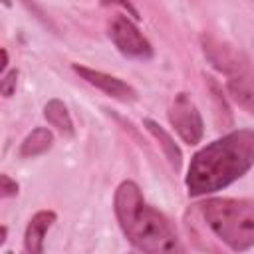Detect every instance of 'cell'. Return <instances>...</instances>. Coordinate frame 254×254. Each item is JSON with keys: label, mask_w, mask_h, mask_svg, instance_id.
<instances>
[{"label": "cell", "mask_w": 254, "mask_h": 254, "mask_svg": "<svg viewBox=\"0 0 254 254\" xmlns=\"http://www.w3.org/2000/svg\"><path fill=\"white\" fill-rule=\"evenodd\" d=\"M44 117L48 119V123L58 129L64 137H73L75 127H73V119L67 111V107L60 101V99H50L44 105Z\"/></svg>", "instance_id": "8fae6325"}, {"label": "cell", "mask_w": 254, "mask_h": 254, "mask_svg": "<svg viewBox=\"0 0 254 254\" xmlns=\"http://www.w3.org/2000/svg\"><path fill=\"white\" fill-rule=\"evenodd\" d=\"M0 190H2V196H14L18 194V183L12 181L8 175H0Z\"/></svg>", "instance_id": "4fadbf2b"}, {"label": "cell", "mask_w": 254, "mask_h": 254, "mask_svg": "<svg viewBox=\"0 0 254 254\" xmlns=\"http://www.w3.org/2000/svg\"><path fill=\"white\" fill-rule=\"evenodd\" d=\"M200 210L208 228L230 250L254 246V198H206Z\"/></svg>", "instance_id": "3957f363"}, {"label": "cell", "mask_w": 254, "mask_h": 254, "mask_svg": "<svg viewBox=\"0 0 254 254\" xmlns=\"http://www.w3.org/2000/svg\"><path fill=\"white\" fill-rule=\"evenodd\" d=\"M143 125H145V129L157 139V143L161 145V149H163V153H165L169 165L173 167V171L179 173L181 167H183V153H181L179 145L175 143V139L171 137V133H169L165 127H161L157 121H153V119H143Z\"/></svg>", "instance_id": "9c48e42d"}, {"label": "cell", "mask_w": 254, "mask_h": 254, "mask_svg": "<svg viewBox=\"0 0 254 254\" xmlns=\"http://www.w3.org/2000/svg\"><path fill=\"white\" fill-rule=\"evenodd\" d=\"M113 208L125 238L137 250L149 254L181 250L175 226L163 212L145 202L137 183L123 181L117 187Z\"/></svg>", "instance_id": "7a4b0ae2"}, {"label": "cell", "mask_w": 254, "mask_h": 254, "mask_svg": "<svg viewBox=\"0 0 254 254\" xmlns=\"http://www.w3.org/2000/svg\"><path fill=\"white\" fill-rule=\"evenodd\" d=\"M103 4H117V6H121L123 10H127L129 12V16H133L135 20H139L141 16H139V12H137V8L131 4V0H101Z\"/></svg>", "instance_id": "5bb4252c"}, {"label": "cell", "mask_w": 254, "mask_h": 254, "mask_svg": "<svg viewBox=\"0 0 254 254\" xmlns=\"http://www.w3.org/2000/svg\"><path fill=\"white\" fill-rule=\"evenodd\" d=\"M6 232H8V230H6V226H2V228H0V244H4V242H6Z\"/></svg>", "instance_id": "2e32d148"}, {"label": "cell", "mask_w": 254, "mask_h": 254, "mask_svg": "<svg viewBox=\"0 0 254 254\" xmlns=\"http://www.w3.org/2000/svg\"><path fill=\"white\" fill-rule=\"evenodd\" d=\"M107 36L113 46L131 60H149L153 58V48L137 24L123 14H115L107 24Z\"/></svg>", "instance_id": "277c9868"}, {"label": "cell", "mask_w": 254, "mask_h": 254, "mask_svg": "<svg viewBox=\"0 0 254 254\" xmlns=\"http://www.w3.org/2000/svg\"><path fill=\"white\" fill-rule=\"evenodd\" d=\"M226 91L230 99H234L242 109H246L250 115H254V75L246 65L238 67L236 71L226 75Z\"/></svg>", "instance_id": "52a82bcc"}, {"label": "cell", "mask_w": 254, "mask_h": 254, "mask_svg": "<svg viewBox=\"0 0 254 254\" xmlns=\"http://www.w3.org/2000/svg\"><path fill=\"white\" fill-rule=\"evenodd\" d=\"M6 67H8V52L2 48V64H0V71L6 73Z\"/></svg>", "instance_id": "9a60e30c"}, {"label": "cell", "mask_w": 254, "mask_h": 254, "mask_svg": "<svg viewBox=\"0 0 254 254\" xmlns=\"http://www.w3.org/2000/svg\"><path fill=\"white\" fill-rule=\"evenodd\" d=\"M16 81H18V69H10L6 73H2L0 79V93L4 97H12L16 91Z\"/></svg>", "instance_id": "7c38bea8"}, {"label": "cell", "mask_w": 254, "mask_h": 254, "mask_svg": "<svg viewBox=\"0 0 254 254\" xmlns=\"http://www.w3.org/2000/svg\"><path fill=\"white\" fill-rule=\"evenodd\" d=\"M254 167V129H238L194 153L187 171V190L202 196L232 185Z\"/></svg>", "instance_id": "6da1fadb"}, {"label": "cell", "mask_w": 254, "mask_h": 254, "mask_svg": "<svg viewBox=\"0 0 254 254\" xmlns=\"http://www.w3.org/2000/svg\"><path fill=\"white\" fill-rule=\"evenodd\" d=\"M56 222V212L54 210H40L36 212L26 226L24 232V248L30 254H42L44 252V238L50 226Z\"/></svg>", "instance_id": "ba28073f"}, {"label": "cell", "mask_w": 254, "mask_h": 254, "mask_svg": "<svg viewBox=\"0 0 254 254\" xmlns=\"http://www.w3.org/2000/svg\"><path fill=\"white\" fill-rule=\"evenodd\" d=\"M169 121L175 127L177 135L187 145L200 143L204 135V123H202L200 111L196 109L194 101L187 93H177L173 97V103L169 109Z\"/></svg>", "instance_id": "5b68a950"}, {"label": "cell", "mask_w": 254, "mask_h": 254, "mask_svg": "<svg viewBox=\"0 0 254 254\" xmlns=\"http://www.w3.org/2000/svg\"><path fill=\"white\" fill-rule=\"evenodd\" d=\"M54 145V133L48 127H36L32 133L26 135V139L20 145V157L34 159L38 155H44Z\"/></svg>", "instance_id": "30bf717a"}, {"label": "cell", "mask_w": 254, "mask_h": 254, "mask_svg": "<svg viewBox=\"0 0 254 254\" xmlns=\"http://www.w3.org/2000/svg\"><path fill=\"white\" fill-rule=\"evenodd\" d=\"M71 67L83 81H87L89 85L97 87L99 91H103L105 95H109L113 99H119V101H135L137 99V91L127 81H123L115 75H109L105 71L91 69V67H85L79 64H73Z\"/></svg>", "instance_id": "8992f818"}]
</instances>
